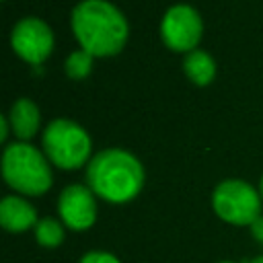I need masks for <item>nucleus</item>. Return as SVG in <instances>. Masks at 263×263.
Returning a JSON list of instances; mask_svg holds the SVG:
<instances>
[{"label": "nucleus", "mask_w": 263, "mask_h": 263, "mask_svg": "<svg viewBox=\"0 0 263 263\" xmlns=\"http://www.w3.org/2000/svg\"><path fill=\"white\" fill-rule=\"evenodd\" d=\"M35 238L41 247L53 249L64 240V226L55 218H43L35 226Z\"/></svg>", "instance_id": "12"}, {"label": "nucleus", "mask_w": 263, "mask_h": 263, "mask_svg": "<svg viewBox=\"0 0 263 263\" xmlns=\"http://www.w3.org/2000/svg\"><path fill=\"white\" fill-rule=\"evenodd\" d=\"M203 23L193 6L177 4L168 8L160 23V37L173 51H193L201 39Z\"/></svg>", "instance_id": "6"}, {"label": "nucleus", "mask_w": 263, "mask_h": 263, "mask_svg": "<svg viewBox=\"0 0 263 263\" xmlns=\"http://www.w3.org/2000/svg\"><path fill=\"white\" fill-rule=\"evenodd\" d=\"M0 224L8 232H23L31 226H37V212L27 199L6 195L0 203Z\"/></svg>", "instance_id": "9"}, {"label": "nucleus", "mask_w": 263, "mask_h": 263, "mask_svg": "<svg viewBox=\"0 0 263 263\" xmlns=\"http://www.w3.org/2000/svg\"><path fill=\"white\" fill-rule=\"evenodd\" d=\"M78 263H121V261L115 255L107 253V251H90Z\"/></svg>", "instance_id": "14"}, {"label": "nucleus", "mask_w": 263, "mask_h": 263, "mask_svg": "<svg viewBox=\"0 0 263 263\" xmlns=\"http://www.w3.org/2000/svg\"><path fill=\"white\" fill-rule=\"evenodd\" d=\"M2 175L12 189L25 195H41L51 187V168L47 156L27 142L6 146L2 156Z\"/></svg>", "instance_id": "3"}, {"label": "nucleus", "mask_w": 263, "mask_h": 263, "mask_svg": "<svg viewBox=\"0 0 263 263\" xmlns=\"http://www.w3.org/2000/svg\"><path fill=\"white\" fill-rule=\"evenodd\" d=\"M251 263H263V255H261V257H257V259H253Z\"/></svg>", "instance_id": "17"}, {"label": "nucleus", "mask_w": 263, "mask_h": 263, "mask_svg": "<svg viewBox=\"0 0 263 263\" xmlns=\"http://www.w3.org/2000/svg\"><path fill=\"white\" fill-rule=\"evenodd\" d=\"M251 232H253V236H255V240L257 242H261L263 245V214L251 224Z\"/></svg>", "instance_id": "15"}, {"label": "nucleus", "mask_w": 263, "mask_h": 263, "mask_svg": "<svg viewBox=\"0 0 263 263\" xmlns=\"http://www.w3.org/2000/svg\"><path fill=\"white\" fill-rule=\"evenodd\" d=\"M86 181L92 193L105 201L125 203L140 193L144 185V168L132 152L107 148L88 162Z\"/></svg>", "instance_id": "2"}, {"label": "nucleus", "mask_w": 263, "mask_h": 263, "mask_svg": "<svg viewBox=\"0 0 263 263\" xmlns=\"http://www.w3.org/2000/svg\"><path fill=\"white\" fill-rule=\"evenodd\" d=\"M259 193H261V197H263V177H261V183H259Z\"/></svg>", "instance_id": "18"}, {"label": "nucleus", "mask_w": 263, "mask_h": 263, "mask_svg": "<svg viewBox=\"0 0 263 263\" xmlns=\"http://www.w3.org/2000/svg\"><path fill=\"white\" fill-rule=\"evenodd\" d=\"M220 263H234V261H220Z\"/></svg>", "instance_id": "19"}, {"label": "nucleus", "mask_w": 263, "mask_h": 263, "mask_svg": "<svg viewBox=\"0 0 263 263\" xmlns=\"http://www.w3.org/2000/svg\"><path fill=\"white\" fill-rule=\"evenodd\" d=\"M39 109L37 105L31 101V99H18L12 107H10V113H8V121H10V127L14 132L16 138H21L23 142L31 140L37 129H39Z\"/></svg>", "instance_id": "10"}, {"label": "nucleus", "mask_w": 263, "mask_h": 263, "mask_svg": "<svg viewBox=\"0 0 263 263\" xmlns=\"http://www.w3.org/2000/svg\"><path fill=\"white\" fill-rule=\"evenodd\" d=\"M10 43L16 55L33 66H39L53 49V31L45 21L37 16H25L14 25Z\"/></svg>", "instance_id": "7"}, {"label": "nucleus", "mask_w": 263, "mask_h": 263, "mask_svg": "<svg viewBox=\"0 0 263 263\" xmlns=\"http://www.w3.org/2000/svg\"><path fill=\"white\" fill-rule=\"evenodd\" d=\"M92 58L95 55L88 53V51H84V49L72 51L68 55V60H66V74L70 78H76V80L86 78L88 72H90V68H92Z\"/></svg>", "instance_id": "13"}, {"label": "nucleus", "mask_w": 263, "mask_h": 263, "mask_svg": "<svg viewBox=\"0 0 263 263\" xmlns=\"http://www.w3.org/2000/svg\"><path fill=\"white\" fill-rule=\"evenodd\" d=\"M183 68H185V74L189 76L191 82H195L197 86H205L214 80L216 76V62L214 58L203 51V49H193L185 55V62H183Z\"/></svg>", "instance_id": "11"}, {"label": "nucleus", "mask_w": 263, "mask_h": 263, "mask_svg": "<svg viewBox=\"0 0 263 263\" xmlns=\"http://www.w3.org/2000/svg\"><path fill=\"white\" fill-rule=\"evenodd\" d=\"M212 205L224 222L251 226L261 216V193L240 179H228L214 189Z\"/></svg>", "instance_id": "5"}, {"label": "nucleus", "mask_w": 263, "mask_h": 263, "mask_svg": "<svg viewBox=\"0 0 263 263\" xmlns=\"http://www.w3.org/2000/svg\"><path fill=\"white\" fill-rule=\"evenodd\" d=\"M58 210L62 222L72 230H86L95 224L97 201L90 187L68 185L58 199Z\"/></svg>", "instance_id": "8"}, {"label": "nucleus", "mask_w": 263, "mask_h": 263, "mask_svg": "<svg viewBox=\"0 0 263 263\" xmlns=\"http://www.w3.org/2000/svg\"><path fill=\"white\" fill-rule=\"evenodd\" d=\"M72 31L80 49L95 58L115 55L127 41V21L107 0H82L72 10Z\"/></svg>", "instance_id": "1"}, {"label": "nucleus", "mask_w": 263, "mask_h": 263, "mask_svg": "<svg viewBox=\"0 0 263 263\" xmlns=\"http://www.w3.org/2000/svg\"><path fill=\"white\" fill-rule=\"evenodd\" d=\"M8 127H10L8 115H2V117H0V142L6 140V136H8Z\"/></svg>", "instance_id": "16"}, {"label": "nucleus", "mask_w": 263, "mask_h": 263, "mask_svg": "<svg viewBox=\"0 0 263 263\" xmlns=\"http://www.w3.org/2000/svg\"><path fill=\"white\" fill-rule=\"evenodd\" d=\"M43 150L55 166L74 171L88 160L90 138L78 123L70 119H53L43 132Z\"/></svg>", "instance_id": "4"}]
</instances>
